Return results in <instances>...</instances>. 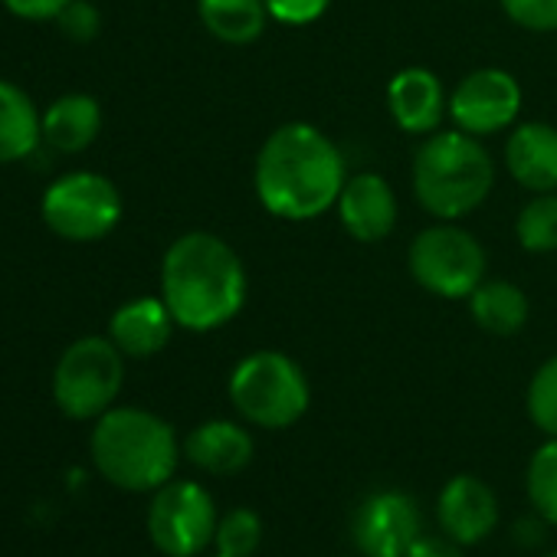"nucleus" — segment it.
<instances>
[{
    "label": "nucleus",
    "mask_w": 557,
    "mask_h": 557,
    "mask_svg": "<svg viewBox=\"0 0 557 557\" xmlns=\"http://www.w3.org/2000/svg\"><path fill=\"white\" fill-rule=\"evenodd\" d=\"M345 181V151L312 122L278 125L265 135L252 164V194L259 207L286 223H309L335 210Z\"/></svg>",
    "instance_id": "nucleus-1"
},
{
    "label": "nucleus",
    "mask_w": 557,
    "mask_h": 557,
    "mask_svg": "<svg viewBox=\"0 0 557 557\" xmlns=\"http://www.w3.org/2000/svg\"><path fill=\"white\" fill-rule=\"evenodd\" d=\"M249 293V278L239 252L216 233H181L161 259V299L174 325L194 335L230 325Z\"/></svg>",
    "instance_id": "nucleus-2"
},
{
    "label": "nucleus",
    "mask_w": 557,
    "mask_h": 557,
    "mask_svg": "<svg viewBox=\"0 0 557 557\" xmlns=\"http://www.w3.org/2000/svg\"><path fill=\"white\" fill-rule=\"evenodd\" d=\"M413 197L433 220H453L475 213L495 187V161L482 138L440 128L423 138L413 154Z\"/></svg>",
    "instance_id": "nucleus-3"
},
{
    "label": "nucleus",
    "mask_w": 557,
    "mask_h": 557,
    "mask_svg": "<svg viewBox=\"0 0 557 557\" xmlns=\"http://www.w3.org/2000/svg\"><path fill=\"white\" fill-rule=\"evenodd\" d=\"M89 453L102 479L125 492H154L177 469V436L168 420L141 407H112L96 420Z\"/></svg>",
    "instance_id": "nucleus-4"
},
{
    "label": "nucleus",
    "mask_w": 557,
    "mask_h": 557,
    "mask_svg": "<svg viewBox=\"0 0 557 557\" xmlns=\"http://www.w3.org/2000/svg\"><path fill=\"white\" fill-rule=\"evenodd\" d=\"M230 404L262 430H286L309 410L312 387L299 361L283 351H252L230 374Z\"/></svg>",
    "instance_id": "nucleus-5"
},
{
    "label": "nucleus",
    "mask_w": 557,
    "mask_h": 557,
    "mask_svg": "<svg viewBox=\"0 0 557 557\" xmlns=\"http://www.w3.org/2000/svg\"><path fill=\"white\" fill-rule=\"evenodd\" d=\"M485 265L482 243L453 220H436L407 246V269L413 283L436 299L466 302L485 278Z\"/></svg>",
    "instance_id": "nucleus-6"
},
{
    "label": "nucleus",
    "mask_w": 557,
    "mask_h": 557,
    "mask_svg": "<svg viewBox=\"0 0 557 557\" xmlns=\"http://www.w3.org/2000/svg\"><path fill=\"white\" fill-rule=\"evenodd\" d=\"M125 384V355L112 338L86 335L73 342L53 371V400L70 420H99L115 407Z\"/></svg>",
    "instance_id": "nucleus-7"
},
{
    "label": "nucleus",
    "mask_w": 557,
    "mask_h": 557,
    "mask_svg": "<svg viewBox=\"0 0 557 557\" xmlns=\"http://www.w3.org/2000/svg\"><path fill=\"white\" fill-rule=\"evenodd\" d=\"M122 194L115 181L96 171H70L57 177L40 200L47 230L66 243H99L122 223Z\"/></svg>",
    "instance_id": "nucleus-8"
},
{
    "label": "nucleus",
    "mask_w": 557,
    "mask_h": 557,
    "mask_svg": "<svg viewBox=\"0 0 557 557\" xmlns=\"http://www.w3.org/2000/svg\"><path fill=\"white\" fill-rule=\"evenodd\" d=\"M148 534L168 557H194L216 534V511L197 482H164L148 508Z\"/></svg>",
    "instance_id": "nucleus-9"
},
{
    "label": "nucleus",
    "mask_w": 557,
    "mask_h": 557,
    "mask_svg": "<svg viewBox=\"0 0 557 557\" xmlns=\"http://www.w3.org/2000/svg\"><path fill=\"white\" fill-rule=\"evenodd\" d=\"M521 83L498 66H482L466 73L449 92V122L475 138L498 135L511 128L521 115Z\"/></svg>",
    "instance_id": "nucleus-10"
},
{
    "label": "nucleus",
    "mask_w": 557,
    "mask_h": 557,
    "mask_svg": "<svg viewBox=\"0 0 557 557\" xmlns=\"http://www.w3.org/2000/svg\"><path fill=\"white\" fill-rule=\"evenodd\" d=\"M420 537L417 505L400 492H377L355 515V541L364 557H407Z\"/></svg>",
    "instance_id": "nucleus-11"
},
{
    "label": "nucleus",
    "mask_w": 557,
    "mask_h": 557,
    "mask_svg": "<svg viewBox=\"0 0 557 557\" xmlns=\"http://www.w3.org/2000/svg\"><path fill=\"white\" fill-rule=\"evenodd\" d=\"M335 213H338V223L345 226V233L351 239L381 243L394 233L397 216H400V203H397V194L384 174L361 171V174H351L345 181L338 203H335Z\"/></svg>",
    "instance_id": "nucleus-12"
},
{
    "label": "nucleus",
    "mask_w": 557,
    "mask_h": 557,
    "mask_svg": "<svg viewBox=\"0 0 557 557\" xmlns=\"http://www.w3.org/2000/svg\"><path fill=\"white\" fill-rule=\"evenodd\" d=\"M387 112L407 135H433L449 119V92L426 66H404L387 83Z\"/></svg>",
    "instance_id": "nucleus-13"
},
{
    "label": "nucleus",
    "mask_w": 557,
    "mask_h": 557,
    "mask_svg": "<svg viewBox=\"0 0 557 557\" xmlns=\"http://www.w3.org/2000/svg\"><path fill=\"white\" fill-rule=\"evenodd\" d=\"M505 171L528 194L557 190V128L547 122H521L505 138Z\"/></svg>",
    "instance_id": "nucleus-14"
},
{
    "label": "nucleus",
    "mask_w": 557,
    "mask_h": 557,
    "mask_svg": "<svg viewBox=\"0 0 557 557\" xmlns=\"http://www.w3.org/2000/svg\"><path fill=\"white\" fill-rule=\"evenodd\" d=\"M443 531L456 544H479L498 521V502L492 488L475 475H456L443 485L436 505Z\"/></svg>",
    "instance_id": "nucleus-15"
},
{
    "label": "nucleus",
    "mask_w": 557,
    "mask_h": 557,
    "mask_svg": "<svg viewBox=\"0 0 557 557\" xmlns=\"http://www.w3.org/2000/svg\"><path fill=\"white\" fill-rule=\"evenodd\" d=\"M174 329V315L161 296H138L109 319V338L125 358H154L168 348Z\"/></svg>",
    "instance_id": "nucleus-16"
},
{
    "label": "nucleus",
    "mask_w": 557,
    "mask_h": 557,
    "mask_svg": "<svg viewBox=\"0 0 557 557\" xmlns=\"http://www.w3.org/2000/svg\"><path fill=\"white\" fill-rule=\"evenodd\" d=\"M187 459L213 475H233L252 459V436L233 420H207L184 443Z\"/></svg>",
    "instance_id": "nucleus-17"
},
{
    "label": "nucleus",
    "mask_w": 557,
    "mask_h": 557,
    "mask_svg": "<svg viewBox=\"0 0 557 557\" xmlns=\"http://www.w3.org/2000/svg\"><path fill=\"white\" fill-rule=\"evenodd\" d=\"M102 132V106L86 92L60 96L44 112V141L60 154L86 151Z\"/></svg>",
    "instance_id": "nucleus-18"
},
{
    "label": "nucleus",
    "mask_w": 557,
    "mask_h": 557,
    "mask_svg": "<svg viewBox=\"0 0 557 557\" xmlns=\"http://www.w3.org/2000/svg\"><path fill=\"white\" fill-rule=\"evenodd\" d=\"M44 141V115L17 86L0 79V164H17L37 154Z\"/></svg>",
    "instance_id": "nucleus-19"
},
{
    "label": "nucleus",
    "mask_w": 557,
    "mask_h": 557,
    "mask_svg": "<svg viewBox=\"0 0 557 557\" xmlns=\"http://www.w3.org/2000/svg\"><path fill=\"white\" fill-rule=\"evenodd\" d=\"M466 306L472 322L498 338L518 335L528 325V312H531L524 289L518 283H508V278H482L475 293L466 299Z\"/></svg>",
    "instance_id": "nucleus-20"
},
{
    "label": "nucleus",
    "mask_w": 557,
    "mask_h": 557,
    "mask_svg": "<svg viewBox=\"0 0 557 557\" xmlns=\"http://www.w3.org/2000/svg\"><path fill=\"white\" fill-rule=\"evenodd\" d=\"M197 17L203 30L226 47H249L269 27L265 0H197Z\"/></svg>",
    "instance_id": "nucleus-21"
},
{
    "label": "nucleus",
    "mask_w": 557,
    "mask_h": 557,
    "mask_svg": "<svg viewBox=\"0 0 557 557\" xmlns=\"http://www.w3.org/2000/svg\"><path fill=\"white\" fill-rule=\"evenodd\" d=\"M515 239L524 252H557V190L528 197L515 216Z\"/></svg>",
    "instance_id": "nucleus-22"
},
{
    "label": "nucleus",
    "mask_w": 557,
    "mask_h": 557,
    "mask_svg": "<svg viewBox=\"0 0 557 557\" xmlns=\"http://www.w3.org/2000/svg\"><path fill=\"white\" fill-rule=\"evenodd\" d=\"M528 495L541 518L557 524V436H550L528 466Z\"/></svg>",
    "instance_id": "nucleus-23"
},
{
    "label": "nucleus",
    "mask_w": 557,
    "mask_h": 557,
    "mask_svg": "<svg viewBox=\"0 0 557 557\" xmlns=\"http://www.w3.org/2000/svg\"><path fill=\"white\" fill-rule=\"evenodd\" d=\"M262 537V521L252 508H233L216 521V550L223 557H249L259 547Z\"/></svg>",
    "instance_id": "nucleus-24"
},
{
    "label": "nucleus",
    "mask_w": 557,
    "mask_h": 557,
    "mask_svg": "<svg viewBox=\"0 0 557 557\" xmlns=\"http://www.w3.org/2000/svg\"><path fill=\"white\" fill-rule=\"evenodd\" d=\"M528 413L537 430L557 436V355L534 371L528 384Z\"/></svg>",
    "instance_id": "nucleus-25"
},
{
    "label": "nucleus",
    "mask_w": 557,
    "mask_h": 557,
    "mask_svg": "<svg viewBox=\"0 0 557 557\" xmlns=\"http://www.w3.org/2000/svg\"><path fill=\"white\" fill-rule=\"evenodd\" d=\"M505 17L531 34H557V0H498Z\"/></svg>",
    "instance_id": "nucleus-26"
},
{
    "label": "nucleus",
    "mask_w": 557,
    "mask_h": 557,
    "mask_svg": "<svg viewBox=\"0 0 557 557\" xmlns=\"http://www.w3.org/2000/svg\"><path fill=\"white\" fill-rule=\"evenodd\" d=\"M60 27V34L73 44H89L99 37L102 30V14L89 4V0H70V4L60 11V17L53 21Z\"/></svg>",
    "instance_id": "nucleus-27"
},
{
    "label": "nucleus",
    "mask_w": 557,
    "mask_h": 557,
    "mask_svg": "<svg viewBox=\"0 0 557 557\" xmlns=\"http://www.w3.org/2000/svg\"><path fill=\"white\" fill-rule=\"evenodd\" d=\"M269 17L275 24L286 27H309L315 21H322L332 8V0H265Z\"/></svg>",
    "instance_id": "nucleus-28"
},
{
    "label": "nucleus",
    "mask_w": 557,
    "mask_h": 557,
    "mask_svg": "<svg viewBox=\"0 0 557 557\" xmlns=\"http://www.w3.org/2000/svg\"><path fill=\"white\" fill-rule=\"evenodd\" d=\"M0 4L8 8V14H14L21 21L44 24V21H57L70 0H0Z\"/></svg>",
    "instance_id": "nucleus-29"
},
{
    "label": "nucleus",
    "mask_w": 557,
    "mask_h": 557,
    "mask_svg": "<svg viewBox=\"0 0 557 557\" xmlns=\"http://www.w3.org/2000/svg\"><path fill=\"white\" fill-rule=\"evenodd\" d=\"M407 557H462L449 541L440 537H417V544L407 550Z\"/></svg>",
    "instance_id": "nucleus-30"
},
{
    "label": "nucleus",
    "mask_w": 557,
    "mask_h": 557,
    "mask_svg": "<svg viewBox=\"0 0 557 557\" xmlns=\"http://www.w3.org/2000/svg\"><path fill=\"white\" fill-rule=\"evenodd\" d=\"M550 557H557V550H554V554H550Z\"/></svg>",
    "instance_id": "nucleus-31"
},
{
    "label": "nucleus",
    "mask_w": 557,
    "mask_h": 557,
    "mask_svg": "<svg viewBox=\"0 0 557 557\" xmlns=\"http://www.w3.org/2000/svg\"><path fill=\"white\" fill-rule=\"evenodd\" d=\"M216 557H223V554H216Z\"/></svg>",
    "instance_id": "nucleus-32"
}]
</instances>
